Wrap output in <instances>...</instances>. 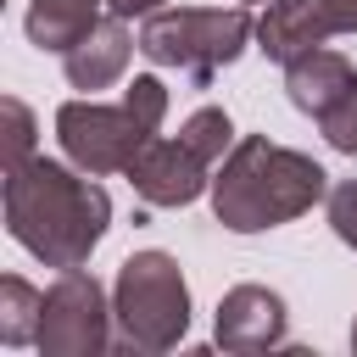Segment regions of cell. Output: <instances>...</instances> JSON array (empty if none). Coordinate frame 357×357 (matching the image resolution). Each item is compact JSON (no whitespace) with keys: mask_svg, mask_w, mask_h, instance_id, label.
<instances>
[{"mask_svg":"<svg viewBox=\"0 0 357 357\" xmlns=\"http://www.w3.org/2000/svg\"><path fill=\"white\" fill-rule=\"evenodd\" d=\"M195 162H201V151L195 145H156L139 167H134V178H139V190L145 195H156V201H190L195 195Z\"/></svg>","mask_w":357,"mask_h":357,"instance_id":"1","label":"cell"},{"mask_svg":"<svg viewBox=\"0 0 357 357\" xmlns=\"http://www.w3.org/2000/svg\"><path fill=\"white\" fill-rule=\"evenodd\" d=\"M329 22H335V11H324V0H290L284 11H273L262 22V39H268L273 56H290L296 45H312Z\"/></svg>","mask_w":357,"mask_h":357,"instance_id":"2","label":"cell"},{"mask_svg":"<svg viewBox=\"0 0 357 357\" xmlns=\"http://www.w3.org/2000/svg\"><path fill=\"white\" fill-rule=\"evenodd\" d=\"M324 128L340 151H357V95H346V112H324Z\"/></svg>","mask_w":357,"mask_h":357,"instance_id":"3","label":"cell"}]
</instances>
